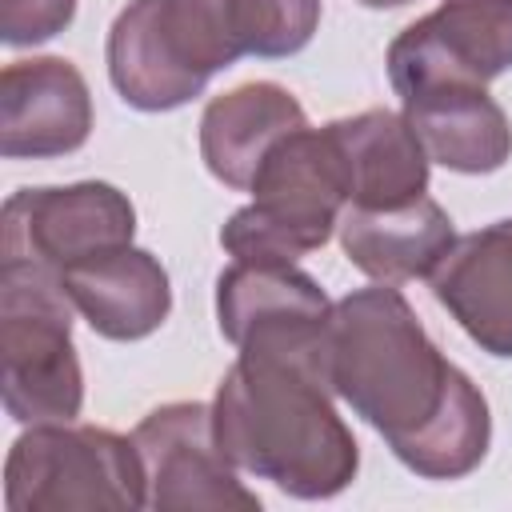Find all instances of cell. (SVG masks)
<instances>
[{
    "label": "cell",
    "mask_w": 512,
    "mask_h": 512,
    "mask_svg": "<svg viewBox=\"0 0 512 512\" xmlns=\"http://www.w3.org/2000/svg\"><path fill=\"white\" fill-rule=\"evenodd\" d=\"M228 460L300 500H328L356 480L360 448L332 404L324 348L236 352L212 400Z\"/></svg>",
    "instance_id": "6da1fadb"
},
{
    "label": "cell",
    "mask_w": 512,
    "mask_h": 512,
    "mask_svg": "<svg viewBox=\"0 0 512 512\" xmlns=\"http://www.w3.org/2000/svg\"><path fill=\"white\" fill-rule=\"evenodd\" d=\"M468 372L444 360L396 284H368L332 304L324 380L396 460L440 420Z\"/></svg>",
    "instance_id": "7a4b0ae2"
},
{
    "label": "cell",
    "mask_w": 512,
    "mask_h": 512,
    "mask_svg": "<svg viewBox=\"0 0 512 512\" xmlns=\"http://www.w3.org/2000/svg\"><path fill=\"white\" fill-rule=\"evenodd\" d=\"M108 80L136 112H172L240 60L228 0H132L108 28Z\"/></svg>",
    "instance_id": "3957f363"
},
{
    "label": "cell",
    "mask_w": 512,
    "mask_h": 512,
    "mask_svg": "<svg viewBox=\"0 0 512 512\" xmlns=\"http://www.w3.org/2000/svg\"><path fill=\"white\" fill-rule=\"evenodd\" d=\"M248 192L252 204L232 212L220 228V244L232 260L296 264L324 248L348 208V176L332 128L300 124L276 140Z\"/></svg>",
    "instance_id": "277c9868"
},
{
    "label": "cell",
    "mask_w": 512,
    "mask_h": 512,
    "mask_svg": "<svg viewBox=\"0 0 512 512\" xmlns=\"http://www.w3.org/2000/svg\"><path fill=\"white\" fill-rule=\"evenodd\" d=\"M72 316L76 308L56 272L0 264V396L4 412L24 428L80 416L84 372Z\"/></svg>",
    "instance_id": "5b68a950"
},
{
    "label": "cell",
    "mask_w": 512,
    "mask_h": 512,
    "mask_svg": "<svg viewBox=\"0 0 512 512\" xmlns=\"http://www.w3.org/2000/svg\"><path fill=\"white\" fill-rule=\"evenodd\" d=\"M148 480L132 436L96 424H32L4 460L8 512H136Z\"/></svg>",
    "instance_id": "8992f818"
},
{
    "label": "cell",
    "mask_w": 512,
    "mask_h": 512,
    "mask_svg": "<svg viewBox=\"0 0 512 512\" xmlns=\"http://www.w3.org/2000/svg\"><path fill=\"white\" fill-rule=\"evenodd\" d=\"M136 208L108 180L20 188L4 200L0 264H36L64 272L76 260L132 244Z\"/></svg>",
    "instance_id": "52a82bcc"
},
{
    "label": "cell",
    "mask_w": 512,
    "mask_h": 512,
    "mask_svg": "<svg viewBox=\"0 0 512 512\" xmlns=\"http://www.w3.org/2000/svg\"><path fill=\"white\" fill-rule=\"evenodd\" d=\"M132 444L144 464L148 504L160 512H256L260 496L244 488L240 468L216 440L212 404L172 400L152 408Z\"/></svg>",
    "instance_id": "ba28073f"
},
{
    "label": "cell",
    "mask_w": 512,
    "mask_h": 512,
    "mask_svg": "<svg viewBox=\"0 0 512 512\" xmlns=\"http://www.w3.org/2000/svg\"><path fill=\"white\" fill-rule=\"evenodd\" d=\"M388 80L400 100L448 84H488L512 68V0H440L388 44Z\"/></svg>",
    "instance_id": "9c48e42d"
},
{
    "label": "cell",
    "mask_w": 512,
    "mask_h": 512,
    "mask_svg": "<svg viewBox=\"0 0 512 512\" xmlns=\"http://www.w3.org/2000/svg\"><path fill=\"white\" fill-rule=\"evenodd\" d=\"M92 136V92L64 56L12 60L0 72V152L4 160H52Z\"/></svg>",
    "instance_id": "30bf717a"
},
{
    "label": "cell",
    "mask_w": 512,
    "mask_h": 512,
    "mask_svg": "<svg viewBox=\"0 0 512 512\" xmlns=\"http://www.w3.org/2000/svg\"><path fill=\"white\" fill-rule=\"evenodd\" d=\"M328 316L332 300L296 264L232 260L216 276V324L236 352L256 344L320 340Z\"/></svg>",
    "instance_id": "8fae6325"
},
{
    "label": "cell",
    "mask_w": 512,
    "mask_h": 512,
    "mask_svg": "<svg viewBox=\"0 0 512 512\" xmlns=\"http://www.w3.org/2000/svg\"><path fill=\"white\" fill-rule=\"evenodd\" d=\"M428 284L472 344L512 360V220L456 236Z\"/></svg>",
    "instance_id": "7c38bea8"
},
{
    "label": "cell",
    "mask_w": 512,
    "mask_h": 512,
    "mask_svg": "<svg viewBox=\"0 0 512 512\" xmlns=\"http://www.w3.org/2000/svg\"><path fill=\"white\" fill-rule=\"evenodd\" d=\"M60 284L72 308L104 340H144L172 312V284L164 264L136 244H120L68 264Z\"/></svg>",
    "instance_id": "4fadbf2b"
},
{
    "label": "cell",
    "mask_w": 512,
    "mask_h": 512,
    "mask_svg": "<svg viewBox=\"0 0 512 512\" xmlns=\"http://www.w3.org/2000/svg\"><path fill=\"white\" fill-rule=\"evenodd\" d=\"M300 124H308L304 108L284 84L276 80L236 84L212 96L200 116V160L224 188L248 192L272 144L296 132Z\"/></svg>",
    "instance_id": "5bb4252c"
},
{
    "label": "cell",
    "mask_w": 512,
    "mask_h": 512,
    "mask_svg": "<svg viewBox=\"0 0 512 512\" xmlns=\"http://www.w3.org/2000/svg\"><path fill=\"white\" fill-rule=\"evenodd\" d=\"M336 232L348 264L376 284L428 280L456 240L452 216L428 192L400 208H344Z\"/></svg>",
    "instance_id": "9a60e30c"
},
{
    "label": "cell",
    "mask_w": 512,
    "mask_h": 512,
    "mask_svg": "<svg viewBox=\"0 0 512 512\" xmlns=\"http://www.w3.org/2000/svg\"><path fill=\"white\" fill-rule=\"evenodd\" d=\"M348 176V208H400L428 192V156L404 112L368 108L328 124Z\"/></svg>",
    "instance_id": "2e32d148"
},
{
    "label": "cell",
    "mask_w": 512,
    "mask_h": 512,
    "mask_svg": "<svg viewBox=\"0 0 512 512\" xmlns=\"http://www.w3.org/2000/svg\"><path fill=\"white\" fill-rule=\"evenodd\" d=\"M404 120L412 124L424 156L448 172L484 176L504 168L512 156V124L480 84L420 92L404 100Z\"/></svg>",
    "instance_id": "e0dca14e"
},
{
    "label": "cell",
    "mask_w": 512,
    "mask_h": 512,
    "mask_svg": "<svg viewBox=\"0 0 512 512\" xmlns=\"http://www.w3.org/2000/svg\"><path fill=\"white\" fill-rule=\"evenodd\" d=\"M240 56L284 60L312 44L320 28V0H228Z\"/></svg>",
    "instance_id": "ac0fdd59"
},
{
    "label": "cell",
    "mask_w": 512,
    "mask_h": 512,
    "mask_svg": "<svg viewBox=\"0 0 512 512\" xmlns=\"http://www.w3.org/2000/svg\"><path fill=\"white\" fill-rule=\"evenodd\" d=\"M76 16V0H0V40L32 48L60 36Z\"/></svg>",
    "instance_id": "d6986e66"
},
{
    "label": "cell",
    "mask_w": 512,
    "mask_h": 512,
    "mask_svg": "<svg viewBox=\"0 0 512 512\" xmlns=\"http://www.w3.org/2000/svg\"><path fill=\"white\" fill-rule=\"evenodd\" d=\"M364 8H400V4H412V0H360Z\"/></svg>",
    "instance_id": "ffe728a7"
}]
</instances>
